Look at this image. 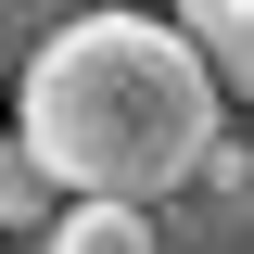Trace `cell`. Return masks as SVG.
I'll return each instance as SVG.
<instances>
[{
	"label": "cell",
	"instance_id": "cell-1",
	"mask_svg": "<svg viewBox=\"0 0 254 254\" xmlns=\"http://www.w3.org/2000/svg\"><path fill=\"white\" fill-rule=\"evenodd\" d=\"M13 127L51 153L64 190H127V203H178L190 165L229 127V76L190 26H165L153 0L76 13L26 51L13 76Z\"/></svg>",
	"mask_w": 254,
	"mask_h": 254
},
{
	"label": "cell",
	"instance_id": "cell-2",
	"mask_svg": "<svg viewBox=\"0 0 254 254\" xmlns=\"http://www.w3.org/2000/svg\"><path fill=\"white\" fill-rule=\"evenodd\" d=\"M165 242H203V254H254V102H242V127H216V153L190 165V190L165 203Z\"/></svg>",
	"mask_w": 254,
	"mask_h": 254
},
{
	"label": "cell",
	"instance_id": "cell-3",
	"mask_svg": "<svg viewBox=\"0 0 254 254\" xmlns=\"http://www.w3.org/2000/svg\"><path fill=\"white\" fill-rule=\"evenodd\" d=\"M51 216H64V178H51V153H38L26 127L0 140V242H51Z\"/></svg>",
	"mask_w": 254,
	"mask_h": 254
},
{
	"label": "cell",
	"instance_id": "cell-4",
	"mask_svg": "<svg viewBox=\"0 0 254 254\" xmlns=\"http://www.w3.org/2000/svg\"><path fill=\"white\" fill-rule=\"evenodd\" d=\"M203 51H216V76H229V102H254V0H165Z\"/></svg>",
	"mask_w": 254,
	"mask_h": 254
},
{
	"label": "cell",
	"instance_id": "cell-5",
	"mask_svg": "<svg viewBox=\"0 0 254 254\" xmlns=\"http://www.w3.org/2000/svg\"><path fill=\"white\" fill-rule=\"evenodd\" d=\"M76 13H115V0H0V38H13V51H38V38L76 26Z\"/></svg>",
	"mask_w": 254,
	"mask_h": 254
}]
</instances>
